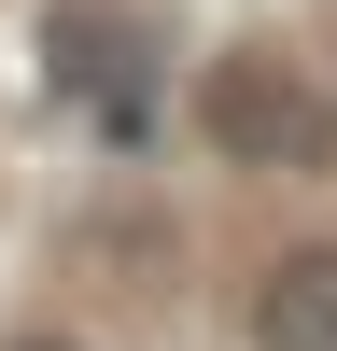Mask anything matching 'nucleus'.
Returning a JSON list of instances; mask_svg holds the SVG:
<instances>
[{"label":"nucleus","instance_id":"obj_1","mask_svg":"<svg viewBox=\"0 0 337 351\" xmlns=\"http://www.w3.org/2000/svg\"><path fill=\"white\" fill-rule=\"evenodd\" d=\"M183 127L239 183H323L337 169V56L281 43V28H225L183 71Z\"/></svg>","mask_w":337,"mask_h":351},{"label":"nucleus","instance_id":"obj_2","mask_svg":"<svg viewBox=\"0 0 337 351\" xmlns=\"http://www.w3.org/2000/svg\"><path fill=\"white\" fill-rule=\"evenodd\" d=\"M28 43H42L56 99H99L112 127H140V99H155V14L140 0H42Z\"/></svg>","mask_w":337,"mask_h":351},{"label":"nucleus","instance_id":"obj_3","mask_svg":"<svg viewBox=\"0 0 337 351\" xmlns=\"http://www.w3.org/2000/svg\"><path fill=\"white\" fill-rule=\"evenodd\" d=\"M239 337H253V351H337V239H309V253H267V267H253V309H239Z\"/></svg>","mask_w":337,"mask_h":351},{"label":"nucleus","instance_id":"obj_4","mask_svg":"<svg viewBox=\"0 0 337 351\" xmlns=\"http://www.w3.org/2000/svg\"><path fill=\"white\" fill-rule=\"evenodd\" d=\"M0 351H112V337L71 324V309H28V324H0Z\"/></svg>","mask_w":337,"mask_h":351}]
</instances>
